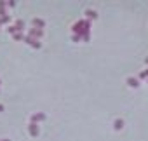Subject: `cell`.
I'll return each mask as SVG.
<instances>
[{
  "label": "cell",
  "instance_id": "cell-7",
  "mask_svg": "<svg viewBox=\"0 0 148 141\" xmlns=\"http://www.w3.org/2000/svg\"><path fill=\"white\" fill-rule=\"evenodd\" d=\"M44 26H45V21L40 19V18H35V19L32 21V28H38V30H42Z\"/></svg>",
  "mask_w": 148,
  "mask_h": 141
},
{
  "label": "cell",
  "instance_id": "cell-9",
  "mask_svg": "<svg viewBox=\"0 0 148 141\" xmlns=\"http://www.w3.org/2000/svg\"><path fill=\"white\" fill-rule=\"evenodd\" d=\"M125 82H127V86H129V87H134V89L139 86V80H138V79H134V77H127V80H125Z\"/></svg>",
  "mask_w": 148,
  "mask_h": 141
},
{
  "label": "cell",
  "instance_id": "cell-16",
  "mask_svg": "<svg viewBox=\"0 0 148 141\" xmlns=\"http://www.w3.org/2000/svg\"><path fill=\"white\" fill-rule=\"evenodd\" d=\"M7 5H9V7H14V5H16V2H14V0H11V2H7Z\"/></svg>",
  "mask_w": 148,
  "mask_h": 141
},
{
  "label": "cell",
  "instance_id": "cell-1",
  "mask_svg": "<svg viewBox=\"0 0 148 141\" xmlns=\"http://www.w3.org/2000/svg\"><path fill=\"white\" fill-rule=\"evenodd\" d=\"M23 30H25V21L18 19L12 26H9V28H7V33H9V35H16V33H21Z\"/></svg>",
  "mask_w": 148,
  "mask_h": 141
},
{
  "label": "cell",
  "instance_id": "cell-18",
  "mask_svg": "<svg viewBox=\"0 0 148 141\" xmlns=\"http://www.w3.org/2000/svg\"><path fill=\"white\" fill-rule=\"evenodd\" d=\"M145 64H146V66H148V57H146V59H145Z\"/></svg>",
  "mask_w": 148,
  "mask_h": 141
},
{
  "label": "cell",
  "instance_id": "cell-6",
  "mask_svg": "<svg viewBox=\"0 0 148 141\" xmlns=\"http://www.w3.org/2000/svg\"><path fill=\"white\" fill-rule=\"evenodd\" d=\"M28 132H30V136H38L40 134V129H38V124H30L28 125Z\"/></svg>",
  "mask_w": 148,
  "mask_h": 141
},
{
  "label": "cell",
  "instance_id": "cell-19",
  "mask_svg": "<svg viewBox=\"0 0 148 141\" xmlns=\"http://www.w3.org/2000/svg\"><path fill=\"white\" fill-rule=\"evenodd\" d=\"M0 141H11V139H0Z\"/></svg>",
  "mask_w": 148,
  "mask_h": 141
},
{
  "label": "cell",
  "instance_id": "cell-4",
  "mask_svg": "<svg viewBox=\"0 0 148 141\" xmlns=\"http://www.w3.org/2000/svg\"><path fill=\"white\" fill-rule=\"evenodd\" d=\"M42 35H44V31H42V30H38V28H32V30H30V33H28V37H30V38H33V40H38Z\"/></svg>",
  "mask_w": 148,
  "mask_h": 141
},
{
  "label": "cell",
  "instance_id": "cell-3",
  "mask_svg": "<svg viewBox=\"0 0 148 141\" xmlns=\"http://www.w3.org/2000/svg\"><path fill=\"white\" fill-rule=\"evenodd\" d=\"M45 118H47V115L42 113V112H38V113H33V115L30 117V124H38V122H42V120H45Z\"/></svg>",
  "mask_w": 148,
  "mask_h": 141
},
{
  "label": "cell",
  "instance_id": "cell-14",
  "mask_svg": "<svg viewBox=\"0 0 148 141\" xmlns=\"http://www.w3.org/2000/svg\"><path fill=\"white\" fill-rule=\"evenodd\" d=\"M12 37H14V40H25V37H26V35H23V31H21V33L12 35Z\"/></svg>",
  "mask_w": 148,
  "mask_h": 141
},
{
  "label": "cell",
  "instance_id": "cell-17",
  "mask_svg": "<svg viewBox=\"0 0 148 141\" xmlns=\"http://www.w3.org/2000/svg\"><path fill=\"white\" fill-rule=\"evenodd\" d=\"M4 108H5V106H4V105H0V112H4Z\"/></svg>",
  "mask_w": 148,
  "mask_h": 141
},
{
  "label": "cell",
  "instance_id": "cell-5",
  "mask_svg": "<svg viewBox=\"0 0 148 141\" xmlns=\"http://www.w3.org/2000/svg\"><path fill=\"white\" fill-rule=\"evenodd\" d=\"M23 42H26V44H28V45H32L33 49H40V47H42V44H40L38 40H33V38H30L28 35L25 37V40H23Z\"/></svg>",
  "mask_w": 148,
  "mask_h": 141
},
{
  "label": "cell",
  "instance_id": "cell-15",
  "mask_svg": "<svg viewBox=\"0 0 148 141\" xmlns=\"http://www.w3.org/2000/svg\"><path fill=\"white\" fill-rule=\"evenodd\" d=\"M79 40H82V37H80V35H75V37H73V42H79Z\"/></svg>",
  "mask_w": 148,
  "mask_h": 141
},
{
  "label": "cell",
  "instance_id": "cell-10",
  "mask_svg": "<svg viewBox=\"0 0 148 141\" xmlns=\"http://www.w3.org/2000/svg\"><path fill=\"white\" fill-rule=\"evenodd\" d=\"M122 127H124V120H122V118H115V120H113V129H115V131H120Z\"/></svg>",
  "mask_w": 148,
  "mask_h": 141
},
{
  "label": "cell",
  "instance_id": "cell-8",
  "mask_svg": "<svg viewBox=\"0 0 148 141\" xmlns=\"http://www.w3.org/2000/svg\"><path fill=\"white\" fill-rule=\"evenodd\" d=\"M86 16H87L89 21H91V19H98V12H96L94 9H86Z\"/></svg>",
  "mask_w": 148,
  "mask_h": 141
},
{
  "label": "cell",
  "instance_id": "cell-12",
  "mask_svg": "<svg viewBox=\"0 0 148 141\" xmlns=\"http://www.w3.org/2000/svg\"><path fill=\"white\" fill-rule=\"evenodd\" d=\"M9 23H11L9 16H2V18H0V25H9Z\"/></svg>",
  "mask_w": 148,
  "mask_h": 141
},
{
  "label": "cell",
  "instance_id": "cell-11",
  "mask_svg": "<svg viewBox=\"0 0 148 141\" xmlns=\"http://www.w3.org/2000/svg\"><path fill=\"white\" fill-rule=\"evenodd\" d=\"M7 2H0V18L2 16H7Z\"/></svg>",
  "mask_w": 148,
  "mask_h": 141
},
{
  "label": "cell",
  "instance_id": "cell-13",
  "mask_svg": "<svg viewBox=\"0 0 148 141\" xmlns=\"http://www.w3.org/2000/svg\"><path fill=\"white\" fill-rule=\"evenodd\" d=\"M139 79H145V80H148V68H146V70H143V72L139 73Z\"/></svg>",
  "mask_w": 148,
  "mask_h": 141
},
{
  "label": "cell",
  "instance_id": "cell-2",
  "mask_svg": "<svg viewBox=\"0 0 148 141\" xmlns=\"http://www.w3.org/2000/svg\"><path fill=\"white\" fill-rule=\"evenodd\" d=\"M86 21H87V19H80V21H77L75 25H73V26H71L73 33H75V35H80L82 30H84V26H86Z\"/></svg>",
  "mask_w": 148,
  "mask_h": 141
}]
</instances>
